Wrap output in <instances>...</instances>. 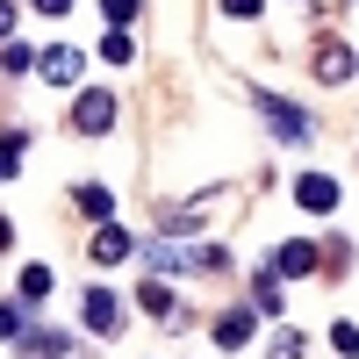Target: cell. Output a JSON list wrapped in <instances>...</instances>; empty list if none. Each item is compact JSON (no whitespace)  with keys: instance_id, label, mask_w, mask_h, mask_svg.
<instances>
[{"instance_id":"obj_12","label":"cell","mask_w":359,"mask_h":359,"mask_svg":"<svg viewBox=\"0 0 359 359\" xmlns=\"http://www.w3.org/2000/svg\"><path fill=\"white\" fill-rule=\"evenodd\" d=\"M94 57H101V65H130V57H137V43L123 36V29H108V36H101V50H94Z\"/></svg>"},{"instance_id":"obj_17","label":"cell","mask_w":359,"mask_h":359,"mask_svg":"<svg viewBox=\"0 0 359 359\" xmlns=\"http://www.w3.org/2000/svg\"><path fill=\"white\" fill-rule=\"evenodd\" d=\"M137 8H144V0H101V15H108V29H130V22H137Z\"/></svg>"},{"instance_id":"obj_13","label":"cell","mask_w":359,"mask_h":359,"mask_svg":"<svg viewBox=\"0 0 359 359\" xmlns=\"http://www.w3.org/2000/svg\"><path fill=\"white\" fill-rule=\"evenodd\" d=\"M29 352H36V359H65L72 338H65V331H29Z\"/></svg>"},{"instance_id":"obj_5","label":"cell","mask_w":359,"mask_h":359,"mask_svg":"<svg viewBox=\"0 0 359 359\" xmlns=\"http://www.w3.org/2000/svg\"><path fill=\"white\" fill-rule=\"evenodd\" d=\"M79 65H86V50H65V43L36 50V72H43L50 86H79Z\"/></svg>"},{"instance_id":"obj_6","label":"cell","mask_w":359,"mask_h":359,"mask_svg":"<svg viewBox=\"0 0 359 359\" xmlns=\"http://www.w3.org/2000/svg\"><path fill=\"white\" fill-rule=\"evenodd\" d=\"M309 266H316V245H309V237H287V245L273 252V266H266V273H273V280H302Z\"/></svg>"},{"instance_id":"obj_11","label":"cell","mask_w":359,"mask_h":359,"mask_svg":"<svg viewBox=\"0 0 359 359\" xmlns=\"http://www.w3.org/2000/svg\"><path fill=\"white\" fill-rule=\"evenodd\" d=\"M316 79H331V86H338V79H352V57H345L338 43H323V50H316Z\"/></svg>"},{"instance_id":"obj_25","label":"cell","mask_w":359,"mask_h":359,"mask_svg":"<svg viewBox=\"0 0 359 359\" xmlns=\"http://www.w3.org/2000/svg\"><path fill=\"white\" fill-rule=\"evenodd\" d=\"M8 245H15V223H8V216H0V252H8Z\"/></svg>"},{"instance_id":"obj_7","label":"cell","mask_w":359,"mask_h":359,"mask_svg":"<svg viewBox=\"0 0 359 359\" xmlns=\"http://www.w3.org/2000/svg\"><path fill=\"white\" fill-rule=\"evenodd\" d=\"M72 201H79V216H94V223H115V194L101 187V180H86V187H79Z\"/></svg>"},{"instance_id":"obj_1","label":"cell","mask_w":359,"mask_h":359,"mask_svg":"<svg viewBox=\"0 0 359 359\" xmlns=\"http://www.w3.org/2000/svg\"><path fill=\"white\" fill-rule=\"evenodd\" d=\"M79 316H86V331H94V338H123V323H130V309H123V294H115V287H86V294H79Z\"/></svg>"},{"instance_id":"obj_20","label":"cell","mask_w":359,"mask_h":359,"mask_svg":"<svg viewBox=\"0 0 359 359\" xmlns=\"http://www.w3.org/2000/svg\"><path fill=\"white\" fill-rule=\"evenodd\" d=\"M22 144H29V137H0V180H15V165H22Z\"/></svg>"},{"instance_id":"obj_18","label":"cell","mask_w":359,"mask_h":359,"mask_svg":"<svg viewBox=\"0 0 359 359\" xmlns=\"http://www.w3.org/2000/svg\"><path fill=\"white\" fill-rule=\"evenodd\" d=\"M266 352H273V359H302V331H294V323H287V331H273V345H266Z\"/></svg>"},{"instance_id":"obj_24","label":"cell","mask_w":359,"mask_h":359,"mask_svg":"<svg viewBox=\"0 0 359 359\" xmlns=\"http://www.w3.org/2000/svg\"><path fill=\"white\" fill-rule=\"evenodd\" d=\"M29 8H43V15H65V8H72V0H29Z\"/></svg>"},{"instance_id":"obj_3","label":"cell","mask_w":359,"mask_h":359,"mask_svg":"<svg viewBox=\"0 0 359 359\" xmlns=\"http://www.w3.org/2000/svg\"><path fill=\"white\" fill-rule=\"evenodd\" d=\"M259 108H266V130L273 137H287V144H309L316 130H309V115L294 108V101H273V94H259Z\"/></svg>"},{"instance_id":"obj_23","label":"cell","mask_w":359,"mask_h":359,"mask_svg":"<svg viewBox=\"0 0 359 359\" xmlns=\"http://www.w3.org/2000/svg\"><path fill=\"white\" fill-rule=\"evenodd\" d=\"M15 36V0H0V43Z\"/></svg>"},{"instance_id":"obj_15","label":"cell","mask_w":359,"mask_h":359,"mask_svg":"<svg viewBox=\"0 0 359 359\" xmlns=\"http://www.w3.org/2000/svg\"><path fill=\"white\" fill-rule=\"evenodd\" d=\"M50 294V266H22V302H43Z\"/></svg>"},{"instance_id":"obj_8","label":"cell","mask_w":359,"mask_h":359,"mask_svg":"<svg viewBox=\"0 0 359 359\" xmlns=\"http://www.w3.org/2000/svg\"><path fill=\"white\" fill-rule=\"evenodd\" d=\"M130 252H137V237H130V230H115V223H101L94 259H101V266H115V259H130Z\"/></svg>"},{"instance_id":"obj_14","label":"cell","mask_w":359,"mask_h":359,"mask_svg":"<svg viewBox=\"0 0 359 359\" xmlns=\"http://www.w3.org/2000/svg\"><path fill=\"white\" fill-rule=\"evenodd\" d=\"M331 352L338 359H359V323H345V316L331 323Z\"/></svg>"},{"instance_id":"obj_10","label":"cell","mask_w":359,"mask_h":359,"mask_svg":"<svg viewBox=\"0 0 359 359\" xmlns=\"http://www.w3.org/2000/svg\"><path fill=\"white\" fill-rule=\"evenodd\" d=\"M144 309H151L165 331H180V302H172V287H165V280H151V287H144Z\"/></svg>"},{"instance_id":"obj_9","label":"cell","mask_w":359,"mask_h":359,"mask_svg":"<svg viewBox=\"0 0 359 359\" xmlns=\"http://www.w3.org/2000/svg\"><path fill=\"white\" fill-rule=\"evenodd\" d=\"M245 338H252V309H223V316H216V345H223V352H237Z\"/></svg>"},{"instance_id":"obj_16","label":"cell","mask_w":359,"mask_h":359,"mask_svg":"<svg viewBox=\"0 0 359 359\" xmlns=\"http://www.w3.org/2000/svg\"><path fill=\"white\" fill-rule=\"evenodd\" d=\"M29 65H36V50H29V43H0V72H29Z\"/></svg>"},{"instance_id":"obj_4","label":"cell","mask_w":359,"mask_h":359,"mask_svg":"<svg viewBox=\"0 0 359 359\" xmlns=\"http://www.w3.org/2000/svg\"><path fill=\"white\" fill-rule=\"evenodd\" d=\"M294 208L331 216V208H338V180H331V172H302V180H294Z\"/></svg>"},{"instance_id":"obj_21","label":"cell","mask_w":359,"mask_h":359,"mask_svg":"<svg viewBox=\"0 0 359 359\" xmlns=\"http://www.w3.org/2000/svg\"><path fill=\"white\" fill-rule=\"evenodd\" d=\"M8 338H22V309H15V302H0V345H8Z\"/></svg>"},{"instance_id":"obj_22","label":"cell","mask_w":359,"mask_h":359,"mask_svg":"<svg viewBox=\"0 0 359 359\" xmlns=\"http://www.w3.org/2000/svg\"><path fill=\"white\" fill-rule=\"evenodd\" d=\"M223 15H237V22H252V15H259V0H223Z\"/></svg>"},{"instance_id":"obj_2","label":"cell","mask_w":359,"mask_h":359,"mask_svg":"<svg viewBox=\"0 0 359 359\" xmlns=\"http://www.w3.org/2000/svg\"><path fill=\"white\" fill-rule=\"evenodd\" d=\"M115 115H123V108H115V94H101V86H94V94L72 101V130H79V137H108Z\"/></svg>"},{"instance_id":"obj_19","label":"cell","mask_w":359,"mask_h":359,"mask_svg":"<svg viewBox=\"0 0 359 359\" xmlns=\"http://www.w3.org/2000/svg\"><path fill=\"white\" fill-rule=\"evenodd\" d=\"M252 302H259V309H280V280L259 273V280H252Z\"/></svg>"}]
</instances>
